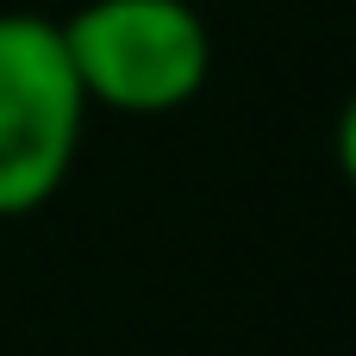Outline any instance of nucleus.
Returning a JSON list of instances; mask_svg holds the SVG:
<instances>
[{
    "mask_svg": "<svg viewBox=\"0 0 356 356\" xmlns=\"http://www.w3.org/2000/svg\"><path fill=\"white\" fill-rule=\"evenodd\" d=\"M56 31L81 100L125 119L194 106L213 75V25L194 0H81Z\"/></svg>",
    "mask_w": 356,
    "mask_h": 356,
    "instance_id": "1",
    "label": "nucleus"
},
{
    "mask_svg": "<svg viewBox=\"0 0 356 356\" xmlns=\"http://www.w3.org/2000/svg\"><path fill=\"white\" fill-rule=\"evenodd\" d=\"M88 100L69 69L63 31L50 13L6 6L0 13V219L44 213L88 131Z\"/></svg>",
    "mask_w": 356,
    "mask_h": 356,
    "instance_id": "2",
    "label": "nucleus"
}]
</instances>
